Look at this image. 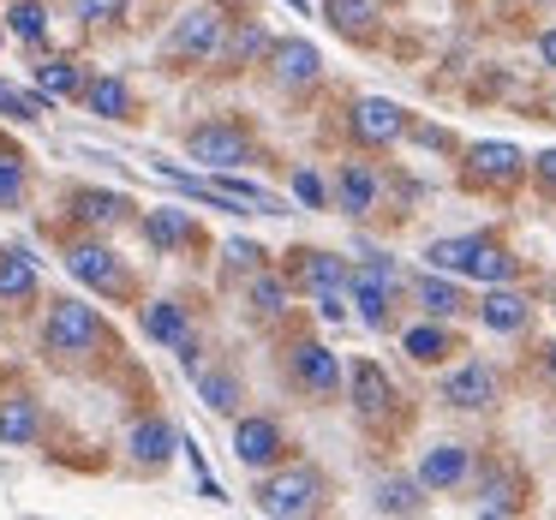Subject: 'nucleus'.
<instances>
[{"label":"nucleus","mask_w":556,"mask_h":520,"mask_svg":"<svg viewBox=\"0 0 556 520\" xmlns=\"http://www.w3.org/2000/svg\"><path fill=\"white\" fill-rule=\"evenodd\" d=\"M37 90L54 102L66 97H85V73H78V61H66V54H49V61L37 66Z\"/></svg>","instance_id":"34"},{"label":"nucleus","mask_w":556,"mask_h":520,"mask_svg":"<svg viewBox=\"0 0 556 520\" xmlns=\"http://www.w3.org/2000/svg\"><path fill=\"white\" fill-rule=\"evenodd\" d=\"M348 401H353V413H359L365 424H383L389 413H395V383L383 377L377 359H359L348 371Z\"/></svg>","instance_id":"13"},{"label":"nucleus","mask_w":556,"mask_h":520,"mask_svg":"<svg viewBox=\"0 0 556 520\" xmlns=\"http://www.w3.org/2000/svg\"><path fill=\"white\" fill-rule=\"evenodd\" d=\"M544 365H551V377H556V347H551V353H544Z\"/></svg>","instance_id":"45"},{"label":"nucleus","mask_w":556,"mask_h":520,"mask_svg":"<svg viewBox=\"0 0 556 520\" xmlns=\"http://www.w3.org/2000/svg\"><path fill=\"white\" fill-rule=\"evenodd\" d=\"M61 264H66V276L78 281V288H97V293H114L121 300L126 293V264H121V252H114L102 233H78V240H66V252H61Z\"/></svg>","instance_id":"5"},{"label":"nucleus","mask_w":556,"mask_h":520,"mask_svg":"<svg viewBox=\"0 0 556 520\" xmlns=\"http://www.w3.org/2000/svg\"><path fill=\"white\" fill-rule=\"evenodd\" d=\"M222 37H228V18L216 13V0H198V7H186V13L174 18L162 54L180 61V66H198V61H216L222 54Z\"/></svg>","instance_id":"4"},{"label":"nucleus","mask_w":556,"mask_h":520,"mask_svg":"<svg viewBox=\"0 0 556 520\" xmlns=\"http://www.w3.org/2000/svg\"><path fill=\"white\" fill-rule=\"evenodd\" d=\"M30 198V168L18 150H0V210H25Z\"/></svg>","instance_id":"36"},{"label":"nucleus","mask_w":556,"mask_h":520,"mask_svg":"<svg viewBox=\"0 0 556 520\" xmlns=\"http://www.w3.org/2000/svg\"><path fill=\"white\" fill-rule=\"evenodd\" d=\"M269 49H276V42H269V30L257 25V18H240V30H228V37H222V54H216V61L252 66V61H269Z\"/></svg>","instance_id":"30"},{"label":"nucleus","mask_w":556,"mask_h":520,"mask_svg":"<svg viewBox=\"0 0 556 520\" xmlns=\"http://www.w3.org/2000/svg\"><path fill=\"white\" fill-rule=\"evenodd\" d=\"M198 401H204L210 413H222V419H240V377L233 371H198Z\"/></svg>","instance_id":"33"},{"label":"nucleus","mask_w":556,"mask_h":520,"mask_svg":"<svg viewBox=\"0 0 556 520\" xmlns=\"http://www.w3.org/2000/svg\"><path fill=\"white\" fill-rule=\"evenodd\" d=\"M293 198H300V204H305V210H324V204H329V192H324V180H317V174H312V168H300V174H293Z\"/></svg>","instance_id":"39"},{"label":"nucleus","mask_w":556,"mask_h":520,"mask_svg":"<svg viewBox=\"0 0 556 520\" xmlns=\"http://www.w3.org/2000/svg\"><path fill=\"white\" fill-rule=\"evenodd\" d=\"M407 138H419V144H431V150H448V132H443V126H413Z\"/></svg>","instance_id":"43"},{"label":"nucleus","mask_w":556,"mask_h":520,"mask_svg":"<svg viewBox=\"0 0 556 520\" xmlns=\"http://www.w3.org/2000/svg\"><path fill=\"white\" fill-rule=\"evenodd\" d=\"M467 472H472V455L460 443H437V448H425V460H419V479L431 484V491H455Z\"/></svg>","instance_id":"27"},{"label":"nucleus","mask_w":556,"mask_h":520,"mask_svg":"<svg viewBox=\"0 0 556 520\" xmlns=\"http://www.w3.org/2000/svg\"><path fill=\"white\" fill-rule=\"evenodd\" d=\"M73 13L85 18V25H121L126 0H73Z\"/></svg>","instance_id":"38"},{"label":"nucleus","mask_w":556,"mask_h":520,"mask_svg":"<svg viewBox=\"0 0 556 520\" xmlns=\"http://www.w3.org/2000/svg\"><path fill=\"white\" fill-rule=\"evenodd\" d=\"M532 180L556 198V150H539V156H532Z\"/></svg>","instance_id":"42"},{"label":"nucleus","mask_w":556,"mask_h":520,"mask_svg":"<svg viewBox=\"0 0 556 520\" xmlns=\"http://www.w3.org/2000/svg\"><path fill=\"white\" fill-rule=\"evenodd\" d=\"M348 132L359 138L365 150H389V144H401V138L413 132V121H407V109L389 102V97H359L348 109Z\"/></svg>","instance_id":"8"},{"label":"nucleus","mask_w":556,"mask_h":520,"mask_svg":"<svg viewBox=\"0 0 556 520\" xmlns=\"http://www.w3.org/2000/svg\"><path fill=\"white\" fill-rule=\"evenodd\" d=\"M401 347H407V359H419V365H443L448 353H455V335L443 329V317H431V324H413L407 335H401Z\"/></svg>","instance_id":"31"},{"label":"nucleus","mask_w":556,"mask_h":520,"mask_svg":"<svg viewBox=\"0 0 556 520\" xmlns=\"http://www.w3.org/2000/svg\"><path fill=\"white\" fill-rule=\"evenodd\" d=\"M7 30L37 49V42L49 37V7H42V0H13V7H7Z\"/></svg>","instance_id":"35"},{"label":"nucleus","mask_w":556,"mask_h":520,"mask_svg":"<svg viewBox=\"0 0 556 520\" xmlns=\"http://www.w3.org/2000/svg\"><path fill=\"white\" fill-rule=\"evenodd\" d=\"M437 395H443L455 413H484L496 401V371L484 359H467V365H455V371L443 377V389H437Z\"/></svg>","instance_id":"16"},{"label":"nucleus","mask_w":556,"mask_h":520,"mask_svg":"<svg viewBox=\"0 0 556 520\" xmlns=\"http://www.w3.org/2000/svg\"><path fill=\"white\" fill-rule=\"evenodd\" d=\"M126 448H132V467L162 472V467L174 460V448H180V431H174V424L162 419V413H150V419H138V424H132Z\"/></svg>","instance_id":"17"},{"label":"nucleus","mask_w":556,"mask_h":520,"mask_svg":"<svg viewBox=\"0 0 556 520\" xmlns=\"http://www.w3.org/2000/svg\"><path fill=\"white\" fill-rule=\"evenodd\" d=\"M329 30H341L348 42H371L377 37V0H324Z\"/></svg>","instance_id":"28"},{"label":"nucleus","mask_w":556,"mask_h":520,"mask_svg":"<svg viewBox=\"0 0 556 520\" xmlns=\"http://www.w3.org/2000/svg\"><path fill=\"white\" fill-rule=\"evenodd\" d=\"M186 150H192V162H204L210 174L264 162V156H257V144H252V132H240L233 121H204V126H192V132H186Z\"/></svg>","instance_id":"7"},{"label":"nucleus","mask_w":556,"mask_h":520,"mask_svg":"<svg viewBox=\"0 0 556 520\" xmlns=\"http://www.w3.org/2000/svg\"><path fill=\"white\" fill-rule=\"evenodd\" d=\"M539 61L551 66V73H556V25H551V30H544V37H539Z\"/></svg>","instance_id":"44"},{"label":"nucleus","mask_w":556,"mask_h":520,"mask_svg":"<svg viewBox=\"0 0 556 520\" xmlns=\"http://www.w3.org/2000/svg\"><path fill=\"white\" fill-rule=\"evenodd\" d=\"M425 491H431L425 479H383L371 491V508L377 515H425Z\"/></svg>","instance_id":"32"},{"label":"nucleus","mask_w":556,"mask_h":520,"mask_svg":"<svg viewBox=\"0 0 556 520\" xmlns=\"http://www.w3.org/2000/svg\"><path fill=\"white\" fill-rule=\"evenodd\" d=\"M42 436V407L37 395L13 389V395H0V448H30Z\"/></svg>","instance_id":"18"},{"label":"nucleus","mask_w":556,"mask_h":520,"mask_svg":"<svg viewBox=\"0 0 556 520\" xmlns=\"http://www.w3.org/2000/svg\"><path fill=\"white\" fill-rule=\"evenodd\" d=\"M479 324L491 329V335H520V329L532 324V300L503 281V288H491V293L479 300Z\"/></svg>","instance_id":"20"},{"label":"nucleus","mask_w":556,"mask_h":520,"mask_svg":"<svg viewBox=\"0 0 556 520\" xmlns=\"http://www.w3.org/2000/svg\"><path fill=\"white\" fill-rule=\"evenodd\" d=\"M138 329H144V341H156V347H174L180 335H192V312H186L180 300H150V305H138Z\"/></svg>","instance_id":"24"},{"label":"nucleus","mask_w":556,"mask_h":520,"mask_svg":"<svg viewBox=\"0 0 556 520\" xmlns=\"http://www.w3.org/2000/svg\"><path fill=\"white\" fill-rule=\"evenodd\" d=\"M288 7H293V13H312V7H305V0H288Z\"/></svg>","instance_id":"46"},{"label":"nucleus","mask_w":556,"mask_h":520,"mask_svg":"<svg viewBox=\"0 0 556 520\" xmlns=\"http://www.w3.org/2000/svg\"><path fill=\"white\" fill-rule=\"evenodd\" d=\"M85 102L97 121H132V85H126L121 73H97V78H85Z\"/></svg>","instance_id":"23"},{"label":"nucleus","mask_w":556,"mask_h":520,"mask_svg":"<svg viewBox=\"0 0 556 520\" xmlns=\"http://www.w3.org/2000/svg\"><path fill=\"white\" fill-rule=\"evenodd\" d=\"M532 162L520 156L515 144H503V138H484V144L467 150V186H491V192H508V186L527 174Z\"/></svg>","instance_id":"11"},{"label":"nucleus","mask_w":556,"mask_h":520,"mask_svg":"<svg viewBox=\"0 0 556 520\" xmlns=\"http://www.w3.org/2000/svg\"><path fill=\"white\" fill-rule=\"evenodd\" d=\"M66 210H73V221L90 233H109V228H121V221H132V198L97 192V186H73V192H66Z\"/></svg>","instance_id":"14"},{"label":"nucleus","mask_w":556,"mask_h":520,"mask_svg":"<svg viewBox=\"0 0 556 520\" xmlns=\"http://www.w3.org/2000/svg\"><path fill=\"white\" fill-rule=\"evenodd\" d=\"M233 460L252 472H269L288 460V436H281V424L269 419V413H245V419H233Z\"/></svg>","instance_id":"9"},{"label":"nucleus","mask_w":556,"mask_h":520,"mask_svg":"<svg viewBox=\"0 0 556 520\" xmlns=\"http://www.w3.org/2000/svg\"><path fill=\"white\" fill-rule=\"evenodd\" d=\"M348 276H353V269L341 264L336 252H293V264H288V281H300L305 293H329V288H348Z\"/></svg>","instance_id":"21"},{"label":"nucleus","mask_w":556,"mask_h":520,"mask_svg":"<svg viewBox=\"0 0 556 520\" xmlns=\"http://www.w3.org/2000/svg\"><path fill=\"white\" fill-rule=\"evenodd\" d=\"M138 233H144V245L156 257H174V252H186V245L198 240L192 210H174V204H150L144 216H138Z\"/></svg>","instance_id":"15"},{"label":"nucleus","mask_w":556,"mask_h":520,"mask_svg":"<svg viewBox=\"0 0 556 520\" xmlns=\"http://www.w3.org/2000/svg\"><path fill=\"white\" fill-rule=\"evenodd\" d=\"M288 300H293V281L276 276V269H257L252 281H245V305H252L264 324H276V317H288Z\"/></svg>","instance_id":"29"},{"label":"nucleus","mask_w":556,"mask_h":520,"mask_svg":"<svg viewBox=\"0 0 556 520\" xmlns=\"http://www.w3.org/2000/svg\"><path fill=\"white\" fill-rule=\"evenodd\" d=\"M413 300L425 305V317H443V324L467 312V293H460V281L448 276V269H425V276L413 281Z\"/></svg>","instance_id":"22"},{"label":"nucleus","mask_w":556,"mask_h":520,"mask_svg":"<svg viewBox=\"0 0 556 520\" xmlns=\"http://www.w3.org/2000/svg\"><path fill=\"white\" fill-rule=\"evenodd\" d=\"M520 503H527V479L503 460H491L479 472V515H520Z\"/></svg>","instance_id":"19"},{"label":"nucleus","mask_w":556,"mask_h":520,"mask_svg":"<svg viewBox=\"0 0 556 520\" xmlns=\"http://www.w3.org/2000/svg\"><path fill=\"white\" fill-rule=\"evenodd\" d=\"M37 288H42V281H37V257L18 252V245H13V252H0V305H30V300H37Z\"/></svg>","instance_id":"26"},{"label":"nucleus","mask_w":556,"mask_h":520,"mask_svg":"<svg viewBox=\"0 0 556 520\" xmlns=\"http://www.w3.org/2000/svg\"><path fill=\"white\" fill-rule=\"evenodd\" d=\"M312 300H317V317H324V324H348V288L312 293Z\"/></svg>","instance_id":"40"},{"label":"nucleus","mask_w":556,"mask_h":520,"mask_svg":"<svg viewBox=\"0 0 556 520\" xmlns=\"http://www.w3.org/2000/svg\"><path fill=\"white\" fill-rule=\"evenodd\" d=\"M336 210L341 216H371L377 210V174L365 168V162H341V174H336Z\"/></svg>","instance_id":"25"},{"label":"nucleus","mask_w":556,"mask_h":520,"mask_svg":"<svg viewBox=\"0 0 556 520\" xmlns=\"http://www.w3.org/2000/svg\"><path fill=\"white\" fill-rule=\"evenodd\" d=\"M102 341H109V324H102L97 305L85 300H49V317H42V347L54 353V359H85V353H97Z\"/></svg>","instance_id":"3"},{"label":"nucleus","mask_w":556,"mask_h":520,"mask_svg":"<svg viewBox=\"0 0 556 520\" xmlns=\"http://www.w3.org/2000/svg\"><path fill=\"white\" fill-rule=\"evenodd\" d=\"M288 377L300 395L329 401L341 389V359L324 347V341H288Z\"/></svg>","instance_id":"10"},{"label":"nucleus","mask_w":556,"mask_h":520,"mask_svg":"<svg viewBox=\"0 0 556 520\" xmlns=\"http://www.w3.org/2000/svg\"><path fill=\"white\" fill-rule=\"evenodd\" d=\"M269 78H276L281 90H312L317 78H324V54H317V42L281 37L276 49H269Z\"/></svg>","instance_id":"12"},{"label":"nucleus","mask_w":556,"mask_h":520,"mask_svg":"<svg viewBox=\"0 0 556 520\" xmlns=\"http://www.w3.org/2000/svg\"><path fill=\"white\" fill-rule=\"evenodd\" d=\"M425 264L448 269V276H472L484 288H503V281L520 276V264L508 257V245L484 240V233H455V240H431L425 245Z\"/></svg>","instance_id":"2"},{"label":"nucleus","mask_w":556,"mask_h":520,"mask_svg":"<svg viewBox=\"0 0 556 520\" xmlns=\"http://www.w3.org/2000/svg\"><path fill=\"white\" fill-rule=\"evenodd\" d=\"M174 359H180L186 377H198V371H204V341H198V335H180V341H174Z\"/></svg>","instance_id":"41"},{"label":"nucleus","mask_w":556,"mask_h":520,"mask_svg":"<svg viewBox=\"0 0 556 520\" xmlns=\"http://www.w3.org/2000/svg\"><path fill=\"white\" fill-rule=\"evenodd\" d=\"M0 37H7V13H0Z\"/></svg>","instance_id":"47"},{"label":"nucleus","mask_w":556,"mask_h":520,"mask_svg":"<svg viewBox=\"0 0 556 520\" xmlns=\"http://www.w3.org/2000/svg\"><path fill=\"white\" fill-rule=\"evenodd\" d=\"M348 300L359 305V324L365 329H389L395 300H401V269L389 264V257H365V264L348 276Z\"/></svg>","instance_id":"6"},{"label":"nucleus","mask_w":556,"mask_h":520,"mask_svg":"<svg viewBox=\"0 0 556 520\" xmlns=\"http://www.w3.org/2000/svg\"><path fill=\"white\" fill-rule=\"evenodd\" d=\"M222 269H228V276H245V281H252L257 269H269V252H264L257 240H228V245H222Z\"/></svg>","instance_id":"37"},{"label":"nucleus","mask_w":556,"mask_h":520,"mask_svg":"<svg viewBox=\"0 0 556 520\" xmlns=\"http://www.w3.org/2000/svg\"><path fill=\"white\" fill-rule=\"evenodd\" d=\"M324 496H329L324 472L305 467V460H281V467L257 472V484H252L257 515H269V520H305L324 508Z\"/></svg>","instance_id":"1"}]
</instances>
